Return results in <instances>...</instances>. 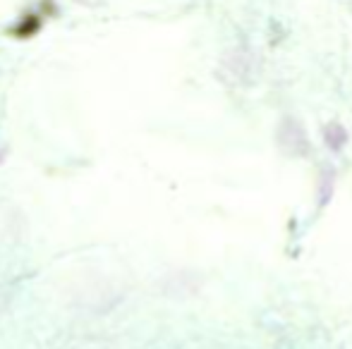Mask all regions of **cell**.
Wrapping results in <instances>:
<instances>
[{
	"instance_id": "6da1fadb",
	"label": "cell",
	"mask_w": 352,
	"mask_h": 349,
	"mask_svg": "<svg viewBox=\"0 0 352 349\" xmlns=\"http://www.w3.org/2000/svg\"><path fill=\"white\" fill-rule=\"evenodd\" d=\"M278 139L280 144L285 146L290 154H305L307 151V136L302 132V127L297 125L295 120H285L278 132Z\"/></svg>"
},
{
	"instance_id": "7a4b0ae2",
	"label": "cell",
	"mask_w": 352,
	"mask_h": 349,
	"mask_svg": "<svg viewBox=\"0 0 352 349\" xmlns=\"http://www.w3.org/2000/svg\"><path fill=\"white\" fill-rule=\"evenodd\" d=\"M324 141L331 151H340L348 144V130H345L343 125H338V122H331L324 130Z\"/></svg>"
},
{
	"instance_id": "3957f363",
	"label": "cell",
	"mask_w": 352,
	"mask_h": 349,
	"mask_svg": "<svg viewBox=\"0 0 352 349\" xmlns=\"http://www.w3.org/2000/svg\"><path fill=\"white\" fill-rule=\"evenodd\" d=\"M331 191H333V173H326L321 180V204L331 199Z\"/></svg>"
}]
</instances>
